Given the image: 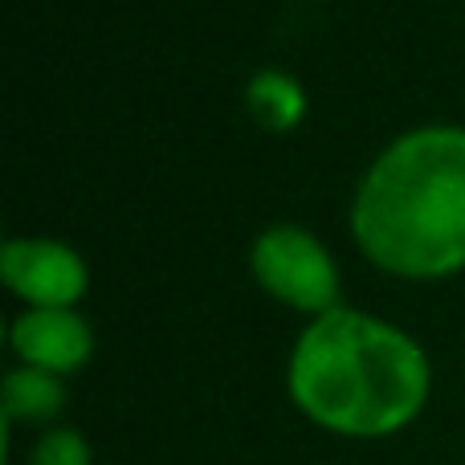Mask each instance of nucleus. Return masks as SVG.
Here are the masks:
<instances>
[{
	"mask_svg": "<svg viewBox=\"0 0 465 465\" xmlns=\"http://www.w3.org/2000/svg\"><path fill=\"white\" fill-rule=\"evenodd\" d=\"M286 384L294 404L339 437H388L429 401V355L376 314L331 306L298 335Z\"/></svg>",
	"mask_w": 465,
	"mask_h": 465,
	"instance_id": "nucleus-1",
	"label": "nucleus"
},
{
	"mask_svg": "<svg viewBox=\"0 0 465 465\" xmlns=\"http://www.w3.org/2000/svg\"><path fill=\"white\" fill-rule=\"evenodd\" d=\"M351 232L404 278L465 265V127H420L384 147L360 180Z\"/></svg>",
	"mask_w": 465,
	"mask_h": 465,
	"instance_id": "nucleus-2",
	"label": "nucleus"
},
{
	"mask_svg": "<svg viewBox=\"0 0 465 465\" xmlns=\"http://www.w3.org/2000/svg\"><path fill=\"white\" fill-rule=\"evenodd\" d=\"M253 273L270 294L298 311L327 314L339 294V270L322 241L298 225H270L249 249Z\"/></svg>",
	"mask_w": 465,
	"mask_h": 465,
	"instance_id": "nucleus-3",
	"label": "nucleus"
},
{
	"mask_svg": "<svg viewBox=\"0 0 465 465\" xmlns=\"http://www.w3.org/2000/svg\"><path fill=\"white\" fill-rule=\"evenodd\" d=\"M0 273L33 306H74L86 290V262L65 241L13 237L0 249Z\"/></svg>",
	"mask_w": 465,
	"mask_h": 465,
	"instance_id": "nucleus-4",
	"label": "nucleus"
},
{
	"mask_svg": "<svg viewBox=\"0 0 465 465\" xmlns=\"http://www.w3.org/2000/svg\"><path fill=\"white\" fill-rule=\"evenodd\" d=\"M13 347L29 368L41 371H74L94 351V331L70 306H29L13 322Z\"/></svg>",
	"mask_w": 465,
	"mask_h": 465,
	"instance_id": "nucleus-5",
	"label": "nucleus"
},
{
	"mask_svg": "<svg viewBox=\"0 0 465 465\" xmlns=\"http://www.w3.org/2000/svg\"><path fill=\"white\" fill-rule=\"evenodd\" d=\"M0 404H5V420L8 425H45L57 412L65 409V384L54 376V371L41 368H13L5 376V392H0Z\"/></svg>",
	"mask_w": 465,
	"mask_h": 465,
	"instance_id": "nucleus-6",
	"label": "nucleus"
},
{
	"mask_svg": "<svg viewBox=\"0 0 465 465\" xmlns=\"http://www.w3.org/2000/svg\"><path fill=\"white\" fill-rule=\"evenodd\" d=\"M245 94H249L253 119L265 123V127H273V131L294 127L306 111V94H302V86H298V78H290V74H282V70L253 74Z\"/></svg>",
	"mask_w": 465,
	"mask_h": 465,
	"instance_id": "nucleus-7",
	"label": "nucleus"
},
{
	"mask_svg": "<svg viewBox=\"0 0 465 465\" xmlns=\"http://www.w3.org/2000/svg\"><path fill=\"white\" fill-rule=\"evenodd\" d=\"M29 465H90V441L78 433V429H49V433L37 437L29 453Z\"/></svg>",
	"mask_w": 465,
	"mask_h": 465,
	"instance_id": "nucleus-8",
	"label": "nucleus"
}]
</instances>
